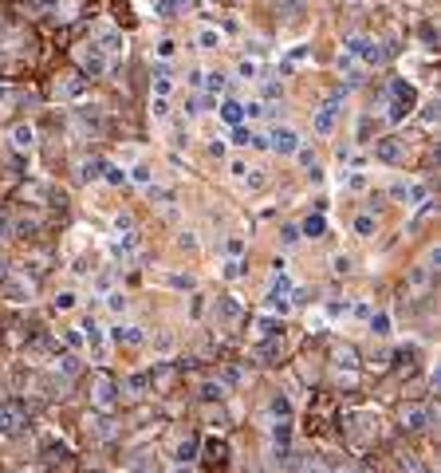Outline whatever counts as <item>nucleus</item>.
Instances as JSON below:
<instances>
[{
	"label": "nucleus",
	"instance_id": "nucleus-1",
	"mask_svg": "<svg viewBox=\"0 0 441 473\" xmlns=\"http://www.w3.org/2000/svg\"><path fill=\"white\" fill-rule=\"evenodd\" d=\"M339 103H343V95L335 91V95H331L327 103L315 110V131H319V134H331V131H335V119H339Z\"/></svg>",
	"mask_w": 441,
	"mask_h": 473
},
{
	"label": "nucleus",
	"instance_id": "nucleus-2",
	"mask_svg": "<svg viewBox=\"0 0 441 473\" xmlns=\"http://www.w3.org/2000/svg\"><path fill=\"white\" fill-rule=\"evenodd\" d=\"M268 146L276 150V154L292 158L295 150H300V134H295L292 126H276V131H272V138H268Z\"/></svg>",
	"mask_w": 441,
	"mask_h": 473
},
{
	"label": "nucleus",
	"instance_id": "nucleus-3",
	"mask_svg": "<svg viewBox=\"0 0 441 473\" xmlns=\"http://www.w3.org/2000/svg\"><path fill=\"white\" fill-rule=\"evenodd\" d=\"M95 48L103 51V56H123L126 40H123V32H114V28H98V32H95Z\"/></svg>",
	"mask_w": 441,
	"mask_h": 473
},
{
	"label": "nucleus",
	"instance_id": "nucleus-4",
	"mask_svg": "<svg viewBox=\"0 0 441 473\" xmlns=\"http://www.w3.org/2000/svg\"><path fill=\"white\" fill-rule=\"evenodd\" d=\"M390 197H394V201H406V206H426V185H417V182H394L390 185Z\"/></svg>",
	"mask_w": 441,
	"mask_h": 473
},
{
	"label": "nucleus",
	"instance_id": "nucleus-5",
	"mask_svg": "<svg viewBox=\"0 0 441 473\" xmlns=\"http://www.w3.org/2000/svg\"><path fill=\"white\" fill-rule=\"evenodd\" d=\"M79 67H83L87 75H103L107 72V56H103V51L95 48V44H83V48H79Z\"/></svg>",
	"mask_w": 441,
	"mask_h": 473
},
{
	"label": "nucleus",
	"instance_id": "nucleus-6",
	"mask_svg": "<svg viewBox=\"0 0 441 473\" xmlns=\"http://www.w3.org/2000/svg\"><path fill=\"white\" fill-rule=\"evenodd\" d=\"M24 430V410L12 406V402H0V434H20Z\"/></svg>",
	"mask_w": 441,
	"mask_h": 473
},
{
	"label": "nucleus",
	"instance_id": "nucleus-7",
	"mask_svg": "<svg viewBox=\"0 0 441 473\" xmlns=\"http://www.w3.org/2000/svg\"><path fill=\"white\" fill-rule=\"evenodd\" d=\"M374 158L386 162V166H398L406 158V142H398V138H379V142H374Z\"/></svg>",
	"mask_w": 441,
	"mask_h": 473
},
{
	"label": "nucleus",
	"instance_id": "nucleus-8",
	"mask_svg": "<svg viewBox=\"0 0 441 473\" xmlns=\"http://www.w3.org/2000/svg\"><path fill=\"white\" fill-rule=\"evenodd\" d=\"M433 422V410L429 406H402V426L406 430H426Z\"/></svg>",
	"mask_w": 441,
	"mask_h": 473
},
{
	"label": "nucleus",
	"instance_id": "nucleus-9",
	"mask_svg": "<svg viewBox=\"0 0 441 473\" xmlns=\"http://www.w3.org/2000/svg\"><path fill=\"white\" fill-rule=\"evenodd\" d=\"M114 390H119V387H114L107 375L95 379V406H98V410H110V406H114Z\"/></svg>",
	"mask_w": 441,
	"mask_h": 473
},
{
	"label": "nucleus",
	"instance_id": "nucleus-10",
	"mask_svg": "<svg viewBox=\"0 0 441 473\" xmlns=\"http://www.w3.org/2000/svg\"><path fill=\"white\" fill-rule=\"evenodd\" d=\"M272 446H276V458H288V446H292V426L288 422H276L272 426Z\"/></svg>",
	"mask_w": 441,
	"mask_h": 473
},
{
	"label": "nucleus",
	"instance_id": "nucleus-11",
	"mask_svg": "<svg viewBox=\"0 0 441 473\" xmlns=\"http://www.w3.org/2000/svg\"><path fill=\"white\" fill-rule=\"evenodd\" d=\"M110 340L114 343H126V347H138V343H146V335H142V328H135V324H119V328L110 331Z\"/></svg>",
	"mask_w": 441,
	"mask_h": 473
},
{
	"label": "nucleus",
	"instance_id": "nucleus-12",
	"mask_svg": "<svg viewBox=\"0 0 441 473\" xmlns=\"http://www.w3.org/2000/svg\"><path fill=\"white\" fill-rule=\"evenodd\" d=\"M217 115L229 122V126H241V119H245V103H236V99H225Z\"/></svg>",
	"mask_w": 441,
	"mask_h": 473
},
{
	"label": "nucleus",
	"instance_id": "nucleus-13",
	"mask_svg": "<svg viewBox=\"0 0 441 473\" xmlns=\"http://www.w3.org/2000/svg\"><path fill=\"white\" fill-rule=\"evenodd\" d=\"M8 138H12L16 150H32V142H36V131H32L28 122H20V126H12V134H8Z\"/></svg>",
	"mask_w": 441,
	"mask_h": 473
},
{
	"label": "nucleus",
	"instance_id": "nucleus-14",
	"mask_svg": "<svg viewBox=\"0 0 441 473\" xmlns=\"http://www.w3.org/2000/svg\"><path fill=\"white\" fill-rule=\"evenodd\" d=\"M280 351H284V340H280V335H268V343H260L252 355L264 359V363H272V359H280Z\"/></svg>",
	"mask_w": 441,
	"mask_h": 473
},
{
	"label": "nucleus",
	"instance_id": "nucleus-15",
	"mask_svg": "<svg viewBox=\"0 0 441 473\" xmlns=\"http://www.w3.org/2000/svg\"><path fill=\"white\" fill-rule=\"evenodd\" d=\"M79 331H87V343H91L95 359H103V355H107V343H103V328H98V324H87V328H79Z\"/></svg>",
	"mask_w": 441,
	"mask_h": 473
},
{
	"label": "nucleus",
	"instance_id": "nucleus-16",
	"mask_svg": "<svg viewBox=\"0 0 441 473\" xmlns=\"http://www.w3.org/2000/svg\"><path fill=\"white\" fill-rule=\"evenodd\" d=\"M390 99H398V103H406V107H414V83L394 79V83H390Z\"/></svg>",
	"mask_w": 441,
	"mask_h": 473
},
{
	"label": "nucleus",
	"instance_id": "nucleus-17",
	"mask_svg": "<svg viewBox=\"0 0 441 473\" xmlns=\"http://www.w3.org/2000/svg\"><path fill=\"white\" fill-rule=\"evenodd\" d=\"M55 91H60V99H83L87 95V83H83V79H63Z\"/></svg>",
	"mask_w": 441,
	"mask_h": 473
},
{
	"label": "nucleus",
	"instance_id": "nucleus-18",
	"mask_svg": "<svg viewBox=\"0 0 441 473\" xmlns=\"http://www.w3.org/2000/svg\"><path fill=\"white\" fill-rule=\"evenodd\" d=\"M189 8V0H154V13L158 16H178Z\"/></svg>",
	"mask_w": 441,
	"mask_h": 473
},
{
	"label": "nucleus",
	"instance_id": "nucleus-19",
	"mask_svg": "<svg viewBox=\"0 0 441 473\" xmlns=\"http://www.w3.org/2000/svg\"><path fill=\"white\" fill-rule=\"evenodd\" d=\"M173 91V75L166 72V67H158V72H154V95L158 99H166Z\"/></svg>",
	"mask_w": 441,
	"mask_h": 473
},
{
	"label": "nucleus",
	"instance_id": "nucleus-20",
	"mask_svg": "<svg viewBox=\"0 0 441 473\" xmlns=\"http://www.w3.org/2000/svg\"><path fill=\"white\" fill-rule=\"evenodd\" d=\"M4 296H8V300H28V296H32V284H24V280H8V284H4Z\"/></svg>",
	"mask_w": 441,
	"mask_h": 473
},
{
	"label": "nucleus",
	"instance_id": "nucleus-21",
	"mask_svg": "<svg viewBox=\"0 0 441 473\" xmlns=\"http://www.w3.org/2000/svg\"><path fill=\"white\" fill-rule=\"evenodd\" d=\"M217 315L225 320V324H233V320H241V304L229 296V300H220V304H217Z\"/></svg>",
	"mask_w": 441,
	"mask_h": 473
},
{
	"label": "nucleus",
	"instance_id": "nucleus-22",
	"mask_svg": "<svg viewBox=\"0 0 441 473\" xmlns=\"http://www.w3.org/2000/svg\"><path fill=\"white\" fill-rule=\"evenodd\" d=\"M300 233H304V237H323V233H327V221L315 213V217H307L304 225H300Z\"/></svg>",
	"mask_w": 441,
	"mask_h": 473
},
{
	"label": "nucleus",
	"instance_id": "nucleus-23",
	"mask_svg": "<svg viewBox=\"0 0 441 473\" xmlns=\"http://www.w3.org/2000/svg\"><path fill=\"white\" fill-rule=\"evenodd\" d=\"M367 44H370L367 36H347L343 40V56H363V51H367Z\"/></svg>",
	"mask_w": 441,
	"mask_h": 473
},
{
	"label": "nucleus",
	"instance_id": "nucleus-24",
	"mask_svg": "<svg viewBox=\"0 0 441 473\" xmlns=\"http://www.w3.org/2000/svg\"><path fill=\"white\" fill-rule=\"evenodd\" d=\"M335 367H343V371H355V351L351 347H335Z\"/></svg>",
	"mask_w": 441,
	"mask_h": 473
},
{
	"label": "nucleus",
	"instance_id": "nucleus-25",
	"mask_svg": "<svg viewBox=\"0 0 441 473\" xmlns=\"http://www.w3.org/2000/svg\"><path fill=\"white\" fill-rule=\"evenodd\" d=\"M398 470H402V473H429L426 465L414 458V454H402V458H398Z\"/></svg>",
	"mask_w": 441,
	"mask_h": 473
},
{
	"label": "nucleus",
	"instance_id": "nucleus-26",
	"mask_svg": "<svg viewBox=\"0 0 441 473\" xmlns=\"http://www.w3.org/2000/svg\"><path fill=\"white\" fill-rule=\"evenodd\" d=\"M268 410L276 414V418H288V414H292V402L284 399V395H272V402H268Z\"/></svg>",
	"mask_w": 441,
	"mask_h": 473
},
{
	"label": "nucleus",
	"instance_id": "nucleus-27",
	"mask_svg": "<svg viewBox=\"0 0 441 473\" xmlns=\"http://www.w3.org/2000/svg\"><path fill=\"white\" fill-rule=\"evenodd\" d=\"M197 44H201V48H205V51H217V48H220V32H213V28H205V32L197 36Z\"/></svg>",
	"mask_w": 441,
	"mask_h": 473
},
{
	"label": "nucleus",
	"instance_id": "nucleus-28",
	"mask_svg": "<svg viewBox=\"0 0 441 473\" xmlns=\"http://www.w3.org/2000/svg\"><path fill=\"white\" fill-rule=\"evenodd\" d=\"M367 320H370V331H374V335H386V331H390V315H386V312L367 315Z\"/></svg>",
	"mask_w": 441,
	"mask_h": 473
},
{
	"label": "nucleus",
	"instance_id": "nucleus-29",
	"mask_svg": "<svg viewBox=\"0 0 441 473\" xmlns=\"http://www.w3.org/2000/svg\"><path fill=\"white\" fill-rule=\"evenodd\" d=\"M257 331L264 335V340H268V335H280V324H276L272 315H260V320H257Z\"/></svg>",
	"mask_w": 441,
	"mask_h": 473
},
{
	"label": "nucleus",
	"instance_id": "nucleus-30",
	"mask_svg": "<svg viewBox=\"0 0 441 473\" xmlns=\"http://www.w3.org/2000/svg\"><path fill=\"white\" fill-rule=\"evenodd\" d=\"M103 166H107V162H98V158L83 162V182H95V178H103Z\"/></svg>",
	"mask_w": 441,
	"mask_h": 473
},
{
	"label": "nucleus",
	"instance_id": "nucleus-31",
	"mask_svg": "<svg viewBox=\"0 0 441 473\" xmlns=\"http://www.w3.org/2000/svg\"><path fill=\"white\" fill-rule=\"evenodd\" d=\"M162 280H166V284H170V288H193V276H182V272H166V276H162Z\"/></svg>",
	"mask_w": 441,
	"mask_h": 473
},
{
	"label": "nucleus",
	"instance_id": "nucleus-32",
	"mask_svg": "<svg viewBox=\"0 0 441 473\" xmlns=\"http://www.w3.org/2000/svg\"><path fill=\"white\" fill-rule=\"evenodd\" d=\"M197 454V438H182L178 442V461H189Z\"/></svg>",
	"mask_w": 441,
	"mask_h": 473
},
{
	"label": "nucleus",
	"instance_id": "nucleus-33",
	"mask_svg": "<svg viewBox=\"0 0 441 473\" xmlns=\"http://www.w3.org/2000/svg\"><path fill=\"white\" fill-rule=\"evenodd\" d=\"M146 387H150V379H146V375H130V379L123 383V390H135V395H142Z\"/></svg>",
	"mask_w": 441,
	"mask_h": 473
},
{
	"label": "nucleus",
	"instance_id": "nucleus-34",
	"mask_svg": "<svg viewBox=\"0 0 441 473\" xmlns=\"http://www.w3.org/2000/svg\"><path fill=\"white\" fill-rule=\"evenodd\" d=\"M75 300H79L75 292H60V296H55V312H71V308H75Z\"/></svg>",
	"mask_w": 441,
	"mask_h": 473
},
{
	"label": "nucleus",
	"instance_id": "nucleus-35",
	"mask_svg": "<svg viewBox=\"0 0 441 473\" xmlns=\"http://www.w3.org/2000/svg\"><path fill=\"white\" fill-rule=\"evenodd\" d=\"M280 241H284V249L300 244V229H295V225H284V229H280Z\"/></svg>",
	"mask_w": 441,
	"mask_h": 473
},
{
	"label": "nucleus",
	"instance_id": "nucleus-36",
	"mask_svg": "<svg viewBox=\"0 0 441 473\" xmlns=\"http://www.w3.org/2000/svg\"><path fill=\"white\" fill-rule=\"evenodd\" d=\"M355 233H358V237H370V233H374V217H370V213H363V217L355 221Z\"/></svg>",
	"mask_w": 441,
	"mask_h": 473
},
{
	"label": "nucleus",
	"instance_id": "nucleus-37",
	"mask_svg": "<svg viewBox=\"0 0 441 473\" xmlns=\"http://www.w3.org/2000/svg\"><path fill=\"white\" fill-rule=\"evenodd\" d=\"M422 122H426V126H433V122H438V99H429L426 107H422Z\"/></svg>",
	"mask_w": 441,
	"mask_h": 473
},
{
	"label": "nucleus",
	"instance_id": "nucleus-38",
	"mask_svg": "<svg viewBox=\"0 0 441 473\" xmlns=\"http://www.w3.org/2000/svg\"><path fill=\"white\" fill-rule=\"evenodd\" d=\"M201 395H205L209 402H213V399H225V383H205V387H201Z\"/></svg>",
	"mask_w": 441,
	"mask_h": 473
},
{
	"label": "nucleus",
	"instance_id": "nucleus-39",
	"mask_svg": "<svg viewBox=\"0 0 441 473\" xmlns=\"http://www.w3.org/2000/svg\"><path fill=\"white\" fill-rule=\"evenodd\" d=\"M107 308H110V312H126V296H123V292H110Z\"/></svg>",
	"mask_w": 441,
	"mask_h": 473
},
{
	"label": "nucleus",
	"instance_id": "nucleus-40",
	"mask_svg": "<svg viewBox=\"0 0 441 473\" xmlns=\"http://www.w3.org/2000/svg\"><path fill=\"white\" fill-rule=\"evenodd\" d=\"M103 178H107L110 185H119V182L126 178V174H123V166H103Z\"/></svg>",
	"mask_w": 441,
	"mask_h": 473
},
{
	"label": "nucleus",
	"instance_id": "nucleus-41",
	"mask_svg": "<svg viewBox=\"0 0 441 473\" xmlns=\"http://www.w3.org/2000/svg\"><path fill=\"white\" fill-rule=\"evenodd\" d=\"M205 87H209V91H213V95H217V91H225V75H220V72L205 75Z\"/></svg>",
	"mask_w": 441,
	"mask_h": 473
},
{
	"label": "nucleus",
	"instance_id": "nucleus-42",
	"mask_svg": "<svg viewBox=\"0 0 441 473\" xmlns=\"http://www.w3.org/2000/svg\"><path fill=\"white\" fill-rule=\"evenodd\" d=\"M406 115H410V107H406V103H398V99H390V119H394V122H402Z\"/></svg>",
	"mask_w": 441,
	"mask_h": 473
},
{
	"label": "nucleus",
	"instance_id": "nucleus-43",
	"mask_svg": "<svg viewBox=\"0 0 441 473\" xmlns=\"http://www.w3.org/2000/svg\"><path fill=\"white\" fill-rule=\"evenodd\" d=\"M327 465H331V473H358L355 465H347V461H339V458H327Z\"/></svg>",
	"mask_w": 441,
	"mask_h": 473
},
{
	"label": "nucleus",
	"instance_id": "nucleus-44",
	"mask_svg": "<svg viewBox=\"0 0 441 473\" xmlns=\"http://www.w3.org/2000/svg\"><path fill=\"white\" fill-rule=\"evenodd\" d=\"M60 367H63V375H75V371H79V359H75V355H63Z\"/></svg>",
	"mask_w": 441,
	"mask_h": 473
},
{
	"label": "nucleus",
	"instance_id": "nucleus-45",
	"mask_svg": "<svg viewBox=\"0 0 441 473\" xmlns=\"http://www.w3.org/2000/svg\"><path fill=\"white\" fill-rule=\"evenodd\" d=\"M173 51H178V44H173V40H158V56H162V60H170Z\"/></svg>",
	"mask_w": 441,
	"mask_h": 473
},
{
	"label": "nucleus",
	"instance_id": "nucleus-46",
	"mask_svg": "<svg viewBox=\"0 0 441 473\" xmlns=\"http://www.w3.org/2000/svg\"><path fill=\"white\" fill-rule=\"evenodd\" d=\"M347 185H351V190H367V174H351Z\"/></svg>",
	"mask_w": 441,
	"mask_h": 473
},
{
	"label": "nucleus",
	"instance_id": "nucleus-47",
	"mask_svg": "<svg viewBox=\"0 0 441 473\" xmlns=\"http://www.w3.org/2000/svg\"><path fill=\"white\" fill-rule=\"evenodd\" d=\"M236 72L245 75V79H252V75H257V63H252V60H241V67H236Z\"/></svg>",
	"mask_w": 441,
	"mask_h": 473
},
{
	"label": "nucleus",
	"instance_id": "nucleus-48",
	"mask_svg": "<svg viewBox=\"0 0 441 473\" xmlns=\"http://www.w3.org/2000/svg\"><path fill=\"white\" fill-rule=\"evenodd\" d=\"M63 340H67V347H79V343H83V335H79V328H67V335H63Z\"/></svg>",
	"mask_w": 441,
	"mask_h": 473
},
{
	"label": "nucleus",
	"instance_id": "nucleus-49",
	"mask_svg": "<svg viewBox=\"0 0 441 473\" xmlns=\"http://www.w3.org/2000/svg\"><path fill=\"white\" fill-rule=\"evenodd\" d=\"M135 182L150 185V166H135Z\"/></svg>",
	"mask_w": 441,
	"mask_h": 473
},
{
	"label": "nucleus",
	"instance_id": "nucleus-50",
	"mask_svg": "<svg viewBox=\"0 0 441 473\" xmlns=\"http://www.w3.org/2000/svg\"><path fill=\"white\" fill-rule=\"evenodd\" d=\"M229 174H233V178H241V182H245V178H248L245 162H233V166H229Z\"/></svg>",
	"mask_w": 441,
	"mask_h": 473
},
{
	"label": "nucleus",
	"instance_id": "nucleus-51",
	"mask_svg": "<svg viewBox=\"0 0 441 473\" xmlns=\"http://www.w3.org/2000/svg\"><path fill=\"white\" fill-rule=\"evenodd\" d=\"M229 253L241 256V253H245V241H241V237H229Z\"/></svg>",
	"mask_w": 441,
	"mask_h": 473
},
{
	"label": "nucleus",
	"instance_id": "nucleus-52",
	"mask_svg": "<svg viewBox=\"0 0 441 473\" xmlns=\"http://www.w3.org/2000/svg\"><path fill=\"white\" fill-rule=\"evenodd\" d=\"M245 182H248V190H260V185H264V174L252 170V178H245Z\"/></svg>",
	"mask_w": 441,
	"mask_h": 473
},
{
	"label": "nucleus",
	"instance_id": "nucleus-53",
	"mask_svg": "<svg viewBox=\"0 0 441 473\" xmlns=\"http://www.w3.org/2000/svg\"><path fill=\"white\" fill-rule=\"evenodd\" d=\"M114 225H119V229H135V221L126 217V213H119V217H114Z\"/></svg>",
	"mask_w": 441,
	"mask_h": 473
},
{
	"label": "nucleus",
	"instance_id": "nucleus-54",
	"mask_svg": "<svg viewBox=\"0 0 441 473\" xmlns=\"http://www.w3.org/2000/svg\"><path fill=\"white\" fill-rule=\"evenodd\" d=\"M32 8H48V4H55V0H28Z\"/></svg>",
	"mask_w": 441,
	"mask_h": 473
},
{
	"label": "nucleus",
	"instance_id": "nucleus-55",
	"mask_svg": "<svg viewBox=\"0 0 441 473\" xmlns=\"http://www.w3.org/2000/svg\"><path fill=\"white\" fill-rule=\"evenodd\" d=\"M173 473H193V470H189V461H178V470Z\"/></svg>",
	"mask_w": 441,
	"mask_h": 473
},
{
	"label": "nucleus",
	"instance_id": "nucleus-56",
	"mask_svg": "<svg viewBox=\"0 0 441 473\" xmlns=\"http://www.w3.org/2000/svg\"><path fill=\"white\" fill-rule=\"evenodd\" d=\"M4 99H8V91H4V87H0V103H4Z\"/></svg>",
	"mask_w": 441,
	"mask_h": 473
},
{
	"label": "nucleus",
	"instance_id": "nucleus-57",
	"mask_svg": "<svg viewBox=\"0 0 441 473\" xmlns=\"http://www.w3.org/2000/svg\"><path fill=\"white\" fill-rule=\"evenodd\" d=\"M0 229H4V221H0Z\"/></svg>",
	"mask_w": 441,
	"mask_h": 473
}]
</instances>
